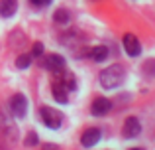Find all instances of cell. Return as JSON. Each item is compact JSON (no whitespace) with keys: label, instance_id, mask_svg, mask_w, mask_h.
<instances>
[{"label":"cell","instance_id":"obj_16","mask_svg":"<svg viewBox=\"0 0 155 150\" xmlns=\"http://www.w3.org/2000/svg\"><path fill=\"white\" fill-rule=\"evenodd\" d=\"M31 58H43V44L41 42H35L31 46V51H30Z\"/></svg>","mask_w":155,"mask_h":150},{"label":"cell","instance_id":"obj_14","mask_svg":"<svg viewBox=\"0 0 155 150\" xmlns=\"http://www.w3.org/2000/svg\"><path fill=\"white\" fill-rule=\"evenodd\" d=\"M31 55L30 54H20L18 55V59H16V65L20 67V69H28V67H30V63H31Z\"/></svg>","mask_w":155,"mask_h":150},{"label":"cell","instance_id":"obj_1","mask_svg":"<svg viewBox=\"0 0 155 150\" xmlns=\"http://www.w3.org/2000/svg\"><path fill=\"white\" fill-rule=\"evenodd\" d=\"M126 79V69L120 65V63H114V65H108L106 69L100 71L98 81L104 89H116L124 83Z\"/></svg>","mask_w":155,"mask_h":150},{"label":"cell","instance_id":"obj_11","mask_svg":"<svg viewBox=\"0 0 155 150\" xmlns=\"http://www.w3.org/2000/svg\"><path fill=\"white\" fill-rule=\"evenodd\" d=\"M92 58V61H96V63H102L108 59V55H110V50L106 46H96V47H92L91 50V54H88Z\"/></svg>","mask_w":155,"mask_h":150},{"label":"cell","instance_id":"obj_13","mask_svg":"<svg viewBox=\"0 0 155 150\" xmlns=\"http://www.w3.org/2000/svg\"><path fill=\"white\" fill-rule=\"evenodd\" d=\"M141 71H143V75L147 79H155V59H147L143 63V67H141Z\"/></svg>","mask_w":155,"mask_h":150},{"label":"cell","instance_id":"obj_4","mask_svg":"<svg viewBox=\"0 0 155 150\" xmlns=\"http://www.w3.org/2000/svg\"><path fill=\"white\" fill-rule=\"evenodd\" d=\"M10 111L14 117H18V119H24L26 117V111H28V99L26 95H22V93H14V95L10 97Z\"/></svg>","mask_w":155,"mask_h":150},{"label":"cell","instance_id":"obj_8","mask_svg":"<svg viewBox=\"0 0 155 150\" xmlns=\"http://www.w3.org/2000/svg\"><path fill=\"white\" fill-rule=\"evenodd\" d=\"M110 109H112V103H110V99H106V97H96V99L92 101V105H91V113L94 117L108 115Z\"/></svg>","mask_w":155,"mask_h":150},{"label":"cell","instance_id":"obj_2","mask_svg":"<svg viewBox=\"0 0 155 150\" xmlns=\"http://www.w3.org/2000/svg\"><path fill=\"white\" fill-rule=\"evenodd\" d=\"M39 119H41V123L45 124L47 128H53V131L63 124V115H61V111H57V109H53V107H41L39 109Z\"/></svg>","mask_w":155,"mask_h":150},{"label":"cell","instance_id":"obj_15","mask_svg":"<svg viewBox=\"0 0 155 150\" xmlns=\"http://www.w3.org/2000/svg\"><path fill=\"white\" fill-rule=\"evenodd\" d=\"M38 144H39L38 132L30 131V132H28V136H26V138H24V146H28V148H34V146H38Z\"/></svg>","mask_w":155,"mask_h":150},{"label":"cell","instance_id":"obj_9","mask_svg":"<svg viewBox=\"0 0 155 150\" xmlns=\"http://www.w3.org/2000/svg\"><path fill=\"white\" fill-rule=\"evenodd\" d=\"M51 95H53V99H55L57 103H63V105L69 103V89L65 87L59 79H53V83H51Z\"/></svg>","mask_w":155,"mask_h":150},{"label":"cell","instance_id":"obj_12","mask_svg":"<svg viewBox=\"0 0 155 150\" xmlns=\"http://www.w3.org/2000/svg\"><path fill=\"white\" fill-rule=\"evenodd\" d=\"M53 20H55V24L65 26V24L71 22V12H69L67 8H59V10H55V14H53Z\"/></svg>","mask_w":155,"mask_h":150},{"label":"cell","instance_id":"obj_6","mask_svg":"<svg viewBox=\"0 0 155 150\" xmlns=\"http://www.w3.org/2000/svg\"><path fill=\"white\" fill-rule=\"evenodd\" d=\"M141 134V123L136 117H128L124 123V128H122V136L124 138H136V136Z\"/></svg>","mask_w":155,"mask_h":150},{"label":"cell","instance_id":"obj_5","mask_svg":"<svg viewBox=\"0 0 155 150\" xmlns=\"http://www.w3.org/2000/svg\"><path fill=\"white\" fill-rule=\"evenodd\" d=\"M122 44H124V51L130 55V58H137V55L141 54V44L140 40L136 38L134 34H124V38H122Z\"/></svg>","mask_w":155,"mask_h":150},{"label":"cell","instance_id":"obj_18","mask_svg":"<svg viewBox=\"0 0 155 150\" xmlns=\"http://www.w3.org/2000/svg\"><path fill=\"white\" fill-rule=\"evenodd\" d=\"M41 150H59V146H57V144H53V142H45L41 146Z\"/></svg>","mask_w":155,"mask_h":150},{"label":"cell","instance_id":"obj_7","mask_svg":"<svg viewBox=\"0 0 155 150\" xmlns=\"http://www.w3.org/2000/svg\"><path fill=\"white\" fill-rule=\"evenodd\" d=\"M100 136H102L100 128H96V127L87 128V131L81 134V144H83L84 148H92V146H96V144L100 142Z\"/></svg>","mask_w":155,"mask_h":150},{"label":"cell","instance_id":"obj_17","mask_svg":"<svg viewBox=\"0 0 155 150\" xmlns=\"http://www.w3.org/2000/svg\"><path fill=\"white\" fill-rule=\"evenodd\" d=\"M51 2H53V0H30V4L35 6V8H47Z\"/></svg>","mask_w":155,"mask_h":150},{"label":"cell","instance_id":"obj_3","mask_svg":"<svg viewBox=\"0 0 155 150\" xmlns=\"http://www.w3.org/2000/svg\"><path fill=\"white\" fill-rule=\"evenodd\" d=\"M41 67L47 69L53 75H59V73H63V71L67 69V61H65V58L59 55V54H47L45 58H43V61H41Z\"/></svg>","mask_w":155,"mask_h":150},{"label":"cell","instance_id":"obj_10","mask_svg":"<svg viewBox=\"0 0 155 150\" xmlns=\"http://www.w3.org/2000/svg\"><path fill=\"white\" fill-rule=\"evenodd\" d=\"M18 10V0H0V16L12 18Z\"/></svg>","mask_w":155,"mask_h":150},{"label":"cell","instance_id":"obj_19","mask_svg":"<svg viewBox=\"0 0 155 150\" xmlns=\"http://www.w3.org/2000/svg\"><path fill=\"white\" fill-rule=\"evenodd\" d=\"M130 150H143V148H130Z\"/></svg>","mask_w":155,"mask_h":150}]
</instances>
